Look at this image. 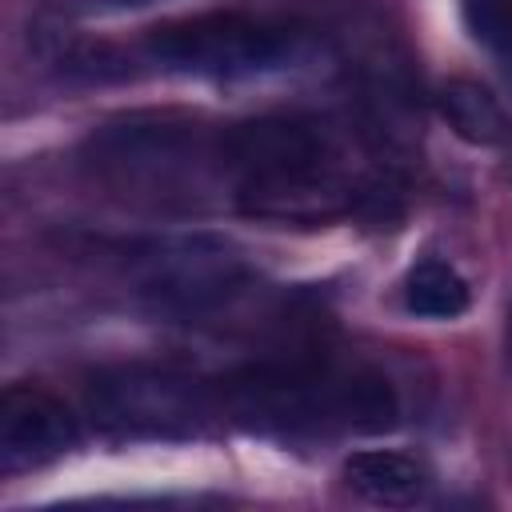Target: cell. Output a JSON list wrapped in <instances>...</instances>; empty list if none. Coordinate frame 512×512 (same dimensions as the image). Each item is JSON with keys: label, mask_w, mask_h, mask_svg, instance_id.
<instances>
[{"label": "cell", "mask_w": 512, "mask_h": 512, "mask_svg": "<svg viewBox=\"0 0 512 512\" xmlns=\"http://www.w3.org/2000/svg\"><path fill=\"white\" fill-rule=\"evenodd\" d=\"M220 408L268 436H328L380 432L400 416L396 388L360 364H332L316 356L260 360L220 384Z\"/></svg>", "instance_id": "3"}, {"label": "cell", "mask_w": 512, "mask_h": 512, "mask_svg": "<svg viewBox=\"0 0 512 512\" xmlns=\"http://www.w3.org/2000/svg\"><path fill=\"white\" fill-rule=\"evenodd\" d=\"M84 408L116 440H192L212 424L220 392L176 368L116 364L88 380Z\"/></svg>", "instance_id": "5"}, {"label": "cell", "mask_w": 512, "mask_h": 512, "mask_svg": "<svg viewBox=\"0 0 512 512\" xmlns=\"http://www.w3.org/2000/svg\"><path fill=\"white\" fill-rule=\"evenodd\" d=\"M404 308L428 320H456L460 312H468V284L456 268L440 260H420L404 276Z\"/></svg>", "instance_id": "10"}, {"label": "cell", "mask_w": 512, "mask_h": 512, "mask_svg": "<svg viewBox=\"0 0 512 512\" xmlns=\"http://www.w3.org/2000/svg\"><path fill=\"white\" fill-rule=\"evenodd\" d=\"M440 112L452 124L456 136L468 144H504L508 140V116L504 108L472 80H452L440 88Z\"/></svg>", "instance_id": "9"}, {"label": "cell", "mask_w": 512, "mask_h": 512, "mask_svg": "<svg viewBox=\"0 0 512 512\" xmlns=\"http://www.w3.org/2000/svg\"><path fill=\"white\" fill-rule=\"evenodd\" d=\"M84 164L104 192L152 212H200L228 196L224 128L172 112H132L100 124L84 144Z\"/></svg>", "instance_id": "2"}, {"label": "cell", "mask_w": 512, "mask_h": 512, "mask_svg": "<svg viewBox=\"0 0 512 512\" xmlns=\"http://www.w3.org/2000/svg\"><path fill=\"white\" fill-rule=\"evenodd\" d=\"M308 36L284 20L252 12H200L152 28L140 40L144 64L196 80H256L296 68Z\"/></svg>", "instance_id": "4"}, {"label": "cell", "mask_w": 512, "mask_h": 512, "mask_svg": "<svg viewBox=\"0 0 512 512\" xmlns=\"http://www.w3.org/2000/svg\"><path fill=\"white\" fill-rule=\"evenodd\" d=\"M60 12H76V16H104V12H128V8H144L152 0H48Z\"/></svg>", "instance_id": "12"}, {"label": "cell", "mask_w": 512, "mask_h": 512, "mask_svg": "<svg viewBox=\"0 0 512 512\" xmlns=\"http://www.w3.org/2000/svg\"><path fill=\"white\" fill-rule=\"evenodd\" d=\"M508 352H512V308H508Z\"/></svg>", "instance_id": "13"}, {"label": "cell", "mask_w": 512, "mask_h": 512, "mask_svg": "<svg viewBox=\"0 0 512 512\" xmlns=\"http://www.w3.org/2000/svg\"><path fill=\"white\" fill-rule=\"evenodd\" d=\"M344 484L356 496H364L368 504L408 508L428 496L432 476L416 456H404L392 448H368V452H352L344 460Z\"/></svg>", "instance_id": "8"}, {"label": "cell", "mask_w": 512, "mask_h": 512, "mask_svg": "<svg viewBox=\"0 0 512 512\" xmlns=\"http://www.w3.org/2000/svg\"><path fill=\"white\" fill-rule=\"evenodd\" d=\"M460 8L472 40L496 60V68L512 84V0H460Z\"/></svg>", "instance_id": "11"}, {"label": "cell", "mask_w": 512, "mask_h": 512, "mask_svg": "<svg viewBox=\"0 0 512 512\" xmlns=\"http://www.w3.org/2000/svg\"><path fill=\"white\" fill-rule=\"evenodd\" d=\"M228 200L268 224H328L356 208L360 168L336 124L256 116L224 128Z\"/></svg>", "instance_id": "1"}, {"label": "cell", "mask_w": 512, "mask_h": 512, "mask_svg": "<svg viewBox=\"0 0 512 512\" xmlns=\"http://www.w3.org/2000/svg\"><path fill=\"white\" fill-rule=\"evenodd\" d=\"M128 276L140 300L172 320H208L240 300L248 268L240 252L208 232L152 236L128 252Z\"/></svg>", "instance_id": "6"}, {"label": "cell", "mask_w": 512, "mask_h": 512, "mask_svg": "<svg viewBox=\"0 0 512 512\" xmlns=\"http://www.w3.org/2000/svg\"><path fill=\"white\" fill-rule=\"evenodd\" d=\"M80 440L76 416L36 384H12L0 396V468L8 476L68 456Z\"/></svg>", "instance_id": "7"}]
</instances>
